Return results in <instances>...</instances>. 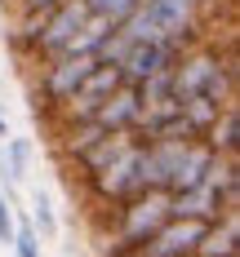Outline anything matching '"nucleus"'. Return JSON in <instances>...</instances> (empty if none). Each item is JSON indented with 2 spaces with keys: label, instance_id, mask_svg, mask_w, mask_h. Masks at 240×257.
I'll use <instances>...</instances> for the list:
<instances>
[{
  "label": "nucleus",
  "instance_id": "0eeeda50",
  "mask_svg": "<svg viewBox=\"0 0 240 257\" xmlns=\"http://www.w3.org/2000/svg\"><path fill=\"white\" fill-rule=\"evenodd\" d=\"M222 213H231V204L213 191L209 182H200L196 191H183V195H169V217H187V222L213 226Z\"/></svg>",
  "mask_w": 240,
  "mask_h": 257
},
{
  "label": "nucleus",
  "instance_id": "a211bd4d",
  "mask_svg": "<svg viewBox=\"0 0 240 257\" xmlns=\"http://www.w3.org/2000/svg\"><path fill=\"white\" fill-rule=\"evenodd\" d=\"M27 222H31V231L40 235V239H53V235H58V217H53V204L45 200V195H40V191H36V200H31V217H27Z\"/></svg>",
  "mask_w": 240,
  "mask_h": 257
},
{
  "label": "nucleus",
  "instance_id": "2eb2a0df",
  "mask_svg": "<svg viewBox=\"0 0 240 257\" xmlns=\"http://www.w3.org/2000/svg\"><path fill=\"white\" fill-rule=\"evenodd\" d=\"M27 160H31V142L27 138L5 142V151H0V178H5V186H18L27 178Z\"/></svg>",
  "mask_w": 240,
  "mask_h": 257
},
{
  "label": "nucleus",
  "instance_id": "6ab92c4d",
  "mask_svg": "<svg viewBox=\"0 0 240 257\" xmlns=\"http://www.w3.org/2000/svg\"><path fill=\"white\" fill-rule=\"evenodd\" d=\"M14 257H40V235L31 231V222L18 217V231H14V244H9Z\"/></svg>",
  "mask_w": 240,
  "mask_h": 257
},
{
  "label": "nucleus",
  "instance_id": "423d86ee",
  "mask_svg": "<svg viewBox=\"0 0 240 257\" xmlns=\"http://www.w3.org/2000/svg\"><path fill=\"white\" fill-rule=\"evenodd\" d=\"M178 45H129V53L120 58V84H142V80H151L156 71H169L174 62H178Z\"/></svg>",
  "mask_w": 240,
  "mask_h": 257
},
{
  "label": "nucleus",
  "instance_id": "f257e3e1",
  "mask_svg": "<svg viewBox=\"0 0 240 257\" xmlns=\"http://www.w3.org/2000/svg\"><path fill=\"white\" fill-rule=\"evenodd\" d=\"M169 222V191H138L133 200L116 204L107 213V257L138 253L151 235Z\"/></svg>",
  "mask_w": 240,
  "mask_h": 257
},
{
  "label": "nucleus",
  "instance_id": "dca6fc26",
  "mask_svg": "<svg viewBox=\"0 0 240 257\" xmlns=\"http://www.w3.org/2000/svg\"><path fill=\"white\" fill-rule=\"evenodd\" d=\"M116 89H120V71H116V67H103V62H98V67H94V71L85 76V84H80L76 93L94 98V102H107V98H111Z\"/></svg>",
  "mask_w": 240,
  "mask_h": 257
},
{
  "label": "nucleus",
  "instance_id": "4be33fe9",
  "mask_svg": "<svg viewBox=\"0 0 240 257\" xmlns=\"http://www.w3.org/2000/svg\"><path fill=\"white\" fill-rule=\"evenodd\" d=\"M0 138H5V115H0Z\"/></svg>",
  "mask_w": 240,
  "mask_h": 257
},
{
  "label": "nucleus",
  "instance_id": "1a4fd4ad",
  "mask_svg": "<svg viewBox=\"0 0 240 257\" xmlns=\"http://www.w3.org/2000/svg\"><path fill=\"white\" fill-rule=\"evenodd\" d=\"M213 160L218 155L196 138V142H187L183 147V160H178V169H174V178H169V195H183V191H196L200 182L209 178V169H213Z\"/></svg>",
  "mask_w": 240,
  "mask_h": 257
},
{
  "label": "nucleus",
  "instance_id": "20e7f679",
  "mask_svg": "<svg viewBox=\"0 0 240 257\" xmlns=\"http://www.w3.org/2000/svg\"><path fill=\"white\" fill-rule=\"evenodd\" d=\"M85 18H89V14H85L80 0H67V5L49 9V14H45V27H40V36H36V53H31V62H49V58H58L62 45L85 27Z\"/></svg>",
  "mask_w": 240,
  "mask_h": 257
},
{
  "label": "nucleus",
  "instance_id": "9b49d317",
  "mask_svg": "<svg viewBox=\"0 0 240 257\" xmlns=\"http://www.w3.org/2000/svg\"><path fill=\"white\" fill-rule=\"evenodd\" d=\"M205 147H209L218 160H240V106L231 102L218 120H213V128L200 138Z\"/></svg>",
  "mask_w": 240,
  "mask_h": 257
},
{
  "label": "nucleus",
  "instance_id": "412c9836",
  "mask_svg": "<svg viewBox=\"0 0 240 257\" xmlns=\"http://www.w3.org/2000/svg\"><path fill=\"white\" fill-rule=\"evenodd\" d=\"M58 5H67V0H18L23 14H49V9H58Z\"/></svg>",
  "mask_w": 240,
  "mask_h": 257
},
{
  "label": "nucleus",
  "instance_id": "f3484780",
  "mask_svg": "<svg viewBox=\"0 0 240 257\" xmlns=\"http://www.w3.org/2000/svg\"><path fill=\"white\" fill-rule=\"evenodd\" d=\"M80 5H85V14H89V18H103V23L120 27L138 5H142V0H80Z\"/></svg>",
  "mask_w": 240,
  "mask_h": 257
},
{
  "label": "nucleus",
  "instance_id": "6e6552de",
  "mask_svg": "<svg viewBox=\"0 0 240 257\" xmlns=\"http://www.w3.org/2000/svg\"><path fill=\"white\" fill-rule=\"evenodd\" d=\"M138 115H142V98H138V89H133V84H120V89L98 106L94 124L107 128V133H133Z\"/></svg>",
  "mask_w": 240,
  "mask_h": 257
},
{
  "label": "nucleus",
  "instance_id": "9d476101",
  "mask_svg": "<svg viewBox=\"0 0 240 257\" xmlns=\"http://www.w3.org/2000/svg\"><path fill=\"white\" fill-rule=\"evenodd\" d=\"M196 257H240V208L222 213L213 226H205Z\"/></svg>",
  "mask_w": 240,
  "mask_h": 257
},
{
  "label": "nucleus",
  "instance_id": "f03ea898",
  "mask_svg": "<svg viewBox=\"0 0 240 257\" xmlns=\"http://www.w3.org/2000/svg\"><path fill=\"white\" fill-rule=\"evenodd\" d=\"M40 76H36V89H31V115L49 124L53 111L76 93L85 76L98 67V58H49V62H36Z\"/></svg>",
  "mask_w": 240,
  "mask_h": 257
},
{
  "label": "nucleus",
  "instance_id": "4468645a",
  "mask_svg": "<svg viewBox=\"0 0 240 257\" xmlns=\"http://www.w3.org/2000/svg\"><path fill=\"white\" fill-rule=\"evenodd\" d=\"M205 182H209L231 208H240V160H213V169H209Z\"/></svg>",
  "mask_w": 240,
  "mask_h": 257
},
{
  "label": "nucleus",
  "instance_id": "7ed1b4c3",
  "mask_svg": "<svg viewBox=\"0 0 240 257\" xmlns=\"http://www.w3.org/2000/svg\"><path fill=\"white\" fill-rule=\"evenodd\" d=\"M80 191H85L98 208H107V213H111L116 204H125V200H133V195H138V142H133L129 151H120L103 173L85 178Z\"/></svg>",
  "mask_w": 240,
  "mask_h": 257
},
{
  "label": "nucleus",
  "instance_id": "aec40b11",
  "mask_svg": "<svg viewBox=\"0 0 240 257\" xmlns=\"http://www.w3.org/2000/svg\"><path fill=\"white\" fill-rule=\"evenodd\" d=\"M14 231H18V213H14V200H9V191L0 195V244L9 248L14 244Z\"/></svg>",
  "mask_w": 240,
  "mask_h": 257
},
{
  "label": "nucleus",
  "instance_id": "f8f14e48",
  "mask_svg": "<svg viewBox=\"0 0 240 257\" xmlns=\"http://www.w3.org/2000/svg\"><path fill=\"white\" fill-rule=\"evenodd\" d=\"M53 138H58V142H53L58 160H62V164H71V160L85 155L98 138H107V128H98L94 120H89V124H62V128H53Z\"/></svg>",
  "mask_w": 240,
  "mask_h": 257
},
{
  "label": "nucleus",
  "instance_id": "ddd939ff",
  "mask_svg": "<svg viewBox=\"0 0 240 257\" xmlns=\"http://www.w3.org/2000/svg\"><path fill=\"white\" fill-rule=\"evenodd\" d=\"M227 106H231V102H218V98H209V93H196V98H183V102H178V111H183L191 138H205V133L213 128V120H218Z\"/></svg>",
  "mask_w": 240,
  "mask_h": 257
},
{
  "label": "nucleus",
  "instance_id": "39448f33",
  "mask_svg": "<svg viewBox=\"0 0 240 257\" xmlns=\"http://www.w3.org/2000/svg\"><path fill=\"white\" fill-rule=\"evenodd\" d=\"M205 226L200 222H187V217H169L133 257H196V244H200Z\"/></svg>",
  "mask_w": 240,
  "mask_h": 257
}]
</instances>
